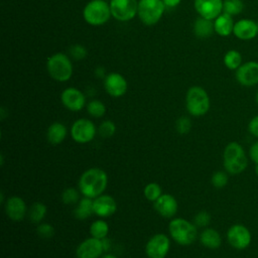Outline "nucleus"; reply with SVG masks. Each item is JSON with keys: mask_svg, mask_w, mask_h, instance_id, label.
Masks as SVG:
<instances>
[{"mask_svg": "<svg viewBox=\"0 0 258 258\" xmlns=\"http://www.w3.org/2000/svg\"><path fill=\"white\" fill-rule=\"evenodd\" d=\"M108 185L107 172L99 167L86 169L80 176L78 188L83 197L95 199L104 194Z\"/></svg>", "mask_w": 258, "mask_h": 258, "instance_id": "f257e3e1", "label": "nucleus"}, {"mask_svg": "<svg viewBox=\"0 0 258 258\" xmlns=\"http://www.w3.org/2000/svg\"><path fill=\"white\" fill-rule=\"evenodd\" d=\"M223 165L231 175L240 174L247 168L248 158L240 143L232 141L226 145L223 152Z\"/></svg>", "mask_w": 258, "mask_h": 258, "instance_id": "f03ea898", "label": "nucleus"}, {"mask_svg": "<svg viewBox=\"0 0 258 258\" xmlns=\"http://www.w3.org/2000/svg\"><path fill=\"white\" fill-rule=\"evenodd\" d=\"M197 226L183 218H174L168 224V232L171 239L181 245L188 246L198 238Z\"/></svg>", "mask_w": 258, "mask_h": 258, "instance_id": "7ed1b4c3", "label": "nucleus"}, {"mask_svg": "<svg viewBox=\"0 0 258 258\" xmlns=\"http://www.w3.org/2000/svg\"><path fill=\"white\" fill-rule=\"evenodd\" d=\"M185 107L187 112L194 117L206 115L211 107V101L207 91L200 86L190 87L186 92Z\"/></svg>", "mask_w": 258, "mask_h": 258, "instance_id": "20e7f679", "label": "nucleus"}, {"mask_svg": "<svg viewBox=\"0 0 258 258\" xmlns=\"http://www.w3.org/2000/svg\"><path fill=\"white\" fill-rule=\"evenodd\" d=\"M46 70L51 79L56 82H67L73 76V64L68 55L56 52L50 55L46 61Z\"/></svg>", "mask_w": 258, "mask_h": 258, "instance_id": "39448f33", "label": "nucleus"}, {"mask_svg": "<svg viewBox=\"0 0 258 258\" xmlns=\"http://www.w3.org/2000/svg\"><path fill=\"white\" fill-rule=\"evenodd\" d=\"M83 16L88 24L92 26H101L112 16L110 4L105 0H91L85 6Z\"/></svg>", "mask_w": 258, "mask_h": 258, "instance_id": "423d86ee", "label": "nucleus"}, {"mask_svg": "<svg viewBox=\"0 0 258 258\" xmlns=\"http://www.w3.org/2000/svg\"><path fill=\"white\" fill-rule=\"evenodd\" d=\"M165 5L162 0H139L138 17L145 25L151 26L156 24L162 17Z\"/></svg>", "mask_w": 258, "mask_h": 258, "instance_id": "0eeeda50", "label": "nucleus"}, {"mask_svg": "<svg viewBox=\"0 0 258 258\" xmlns=\"http://www.w3.org/2000/svg\"><path fill=\"white\" fill-rule=\"evenodd\" d=\"M98 129L93 121L87 118H81L76 120L70 130L71 137L73 140L79 144H86L91 142L96 134Z\"/></svg>", "mask_w": 258, "mask_h": 258, "instance_id": "6e6552de", "label": "nucleus"}, {"mask_svg": "<svg viewBox=\"0 0 258 258\" xmlns=\"http://www.w3.org/2000/svg\"><path fill=\"white\" fill-rule=\"evenodd\" d=\"M170 250V239L163 233L151 236L145 245V254L148 258H165Z\"/></svg>", "mask_w": 258, "mask_h": 258, "instance_id": "1a4fd4ad", "label": "nucleus"}, {"mask_svg": "<svg viewBox=\"0 0 258 258\" xmlns=\"http://www.w3.org/2000/svg\"><path fill=\"white\" fill-rule=\"evenodd\" d=\"M109 4L112 16L118 21H129L138 12L137 0H111Z\"/></svg>", "mask_w": 258, "mask_h": 258, "instance_id": "9d476101", "label": "nucleus"}, {"mask_svg": "<svg viewBox=\"0 0 258 258\" xmlns=\"http://www.w3.org/2000/svg\"><path fill=\"white\" fill-rule=\"evenodd\" d=\"M227 240L234 249L244 250L250 246L252 235L246 226L242 224H235L228 229Z\"/></svg>", "mask_w": 258, "mask_h": 258, "instance_id": "9b49d317", "label": "nucleus"}, {"mask_svg": "<svg viewBox=\"0 0 258 258\" xmlns=\"http://www.w3.org/2000/svg\"><path fill=\"white\" fill-rule=\"evenodd\" d=\"M237 82L245 87L258 84V61L250 60L242 63L235 73Z\"/></svg>", "mask_w": 258, "mask_h": 258, "instance_id": "f8f14e48", "label": "nucleus"}, {"mask_svg": "<svg viewBox=\"0 0 258 258\" xmlns=\"http://www.w3.org/2000/svg\"><path fill=\"white\" fill-rule=\"evenodd\" d=\"M61 104L72 112H79L86 106V97L77 88H67L60 94Z\"/></svg>", "mask_w": 258, "mask_h": 258, "instance_id": "ddd939ff", "label": "nucleus"}, {"mask_svg": "<svg viewBox=\"0 0 258 258\" xmlns=\"http://www.w3.org/2000/svg\"><path fill=\"white\" fill-rule=\"evenodd\" d=\"M104 252L102 240L90 237L78 245L76 256L77 258H100Z\"/></svg>", "mask_w": 258, "mask_h": 258, "instance_id": "4468645a", "label": "nucleus"}, {"mask_svg": "<svg viewBox=\"0 0 258 258\" xmlns=\"http://www.w3.org/2000/svg\"><path fill=\"white\" fill-rule=\"evenodd\" d=\"M196 11L201 17L215 20L223 13V0H194Z\"/></svg>", "mask_w": 258, "mask_h": 258, "instance_id": "2eb2a0df", "label": "nucleus"}, {"mask_svg": "<svg viewBox=\"0 0 258 258\" xmlns=\"http://www.w3.org/2000/svg\"><path fill=\"white\" fill-rule=\"evenodd\" d=\"M104 88L108 95L113 98L122 97L128 88L126 79L119 73H111L104 80Z\"/></svg>", "mask_w": 258, "mask_h": 258, "instance_id": "dca6fc26", "label": "nucleus"}, {"mask_svg": "<svg viewBox=\"0 0 258 258\" xmlns=\"http://www.w3.org/2000/svg\"><path fill=\"white\" fill-rule=\"evenodd\" d=\"M4 209L7 217L14 222L22 221L28 212L24 200L18 196L8 198L4 203Z\"/></svg>", "mask_w": 258, "mask_h": 258, "instance_id": "f3484780", "label": "nucleus"}, {"mask_svg": "<svg viewBox=\"0 0 258 258\" xmlns=\"http://www.w3.org/2000/svg\"><path fill=\"white\" fill-rule=\"evenodd\" d=\"M93 207L94 214L100 218L111 217L117 211V203L115 199L106 194L93 199Z\"/></svg>", "mask_w": 258, "mask_h": 258, "instance_id": "a211bd4d", "label": "nucleus"}, {"mask_svg": "<svg viewBox=\"0 0 258 258\" xmlns=\"http://www.w3.org/2000/svg\"><path fill=\"white\" fill-rule=\"evenodd\" d=\"M155 211L163 218H172L178 210V203L176 199L169 194H162L154 203Z\"/></svg>", "mask_w": 258, "mask_h": 258, "instance_id": "6ab92c4d", "label": "nucleus"}, {"mask_svg": "<svg viewBox=\"0 0 258 258\" xmlns=\"http://www.w3.org/2000/svg\"><path fill=\"white\" fill-rule=\"evenodd\" d=\"M233 33L241 40H251L258 34L257 22L251 19H240L235 22Z\"/></svg>", "mask_w": 258, "mask_h": 258, "instance_id": "aec40b11", "label": "nucleus"}, {"mask_svg": "<svg viewBox=\"0 0 258 258\" xmlns=\"http://www.w3.org/2000/svg\"><path fill=\"white\" fill-rule=\"evenodd\" d=\"M199 238L201 244L208 249H218L222 244V237L220 233L213 228H205Z\"/></svg>", "mask_w": 258, "mask_h": 258, "instance_id": "412c9836", "label": "nucleus"}, {"mask_svg": "<svg viewBox=\"0 0 258 258\" xmlns=\"http://www.w3.org/2000/svg\"><path fill=\"white\" fill-rule=\"evenodd\" d=\"M235 22L231 15L226 13H221L214 21L215 32L220 36H229L233 33Z\"/></svg>", "mask_w": 258, "mask_h": 258, "instance_id": "4be33fe9", "label": "nucleus"}, {"mask_svg": "<svg viewBox=\"0 0 258 258\" xmlns=\"http://www.w3.org/2000/svg\"><path fill=\"white\" fill-rule=\"evenodd\" d=\"M68 129L61 122L51 123L46 131V138L49 143L53 145L60 144L67 137Z\"/></svg>", "mask_w": 258, "mask_h": 258, "instance_id": "5701e85b", "label": "nucleus"}, {"mask_svg": "<svg viewBox=\"0 0 258 258\" xmlns=\"http://www.w3.org/2000/svg\"><path fill=\"white\" fill-rule=\"evenodd\" d=\"M94 214L93 199L83 197L77 203V206L74 210V216L78 220H86Z\"/></svg>", "mask_w": 258, "mask_h": 258, "instance_id": "b1692460", "label": "nucleus"}, {"mask_svg": "<svg viewBox=\"0 0 258 258\" xmlns=\"http://www.w3.org/2000/svg\"><path fill=\"white\" fill-rule=\"evenodd\" d=\"M194 31H195V34L199 37H202V38L209 37L215 31L214 22H212V20L210 19L200 16V18H198L195 22Z\"/></svg>", "mask_w": 258, "mask_h": 258, "instance_id": "393cba45", "label": "nucleus"}, {"mask_svg": "<svg viewBox=\"0 0 258 258\" xmlns=\"http://www.w3.org/2000/svg\"><path fill=\"white\" fill-rule=\"evenodd\" d=\"M46 213L47 207L41 202H35L28 209L27 216L30 222L34 224H39L45 218Z\"/></svg>", "mask_w": 258, "mask_h": 258, "instance_id": "a878e982", "label": "nucleus"}, {"mask_svg": "<svg viewBox=\"0 0 258 258\" xmlns=\"http://www.w3.org/2000/svg\"><path fill=\"white\" fill-rule=\"evenodd\" d=\"M108 233H109V225L103 219L94 221L90 226L91 237L102 240L108 236Z\"/></svg>", "mask_w": 258, "mask_h": 258, "instance_id": "bb28decb", "label": "nucleus"}, {"mask_svg": "<svg viewBox=\"0 0 258 258\" xmlns=\"http://www.w3.org/2000/svg\"><path fill=\"white\" fill-rule=\"evenodd\" d=\"M224 64L231 71H236L242 64V55L236 49L228 50L224 55Z\"/></svg>", "mask_w": 258, "mask_h": 258, "instance_id": "cd10ccee", "label": "nucleus"}, {"mask_svg": "<svg viewBox=\"0 0 258 258\" xmlns=\"http://www.w3.org/2000/svg\"><path fill=\"white\" fill-rule=\"evenodd\" d=\"M244 9V3L242 0H224L223 12L231 16L240 14Z\"/></svg>", "mask_w": 258, "mask_h": 258, "instance_id": "c85d7f7f", "label": "nucleus"}, {"mask_svg": "<svg viewBox=\"0 0 258 258\" xmlns=\"http://www.w3.org/2000/svg\"><path fill=\"white\" fill-rule=\"evenodd\" d=\"M87 112L94 118H101L106 113V106L100 100H92L87 104Z\"/></svg>", "mask_w": 258, "mask_h": 258, "instance_id": "c756f323", "label": "nucleus"}, {"mask_svg": "<svg viewBox=\"0 0 258 258\" xmlns=\"http://www.w3.org/2000/svg\"><path fill=\"white\" fill-rule=\"evenodd\" d=\"M143 195L146 200L154 203L162 195V187L157 182H149L145 185Z\"/></svg>", "mask_w": 258, "mask_h": 258, "instance_id": "7c9ffc66", "label": "nucleus"}, {"mask_svg": "<svg viewBox=\"0 0 258 258\" xmlns=\"http://www.w3.org/2000/svg\"><path fill=\"white\" fill-rule=\"evenodd\" d=\"M80 190L75 187H67L62 190L60 199L64 205H75L80 201Z\"/></svg>", "mask_w": 258, "mask_h": 258, "instance_id": "2f4dec72", "label": "nucleus"}, {"mask_svg": "<svg viewBox=\"0 0 258 258\" xmlns=\"http://www.w3.org/2000/svg\"><path fill=\"white\" fill-rule=\"evenodd\" d=\"M116 132V125L111 120L103 121L98 127V134L102 138H110Z\"/></svg>", "mask_w": 258, "mask_h": 258, "instance_id": "473e14b6", "label": "nucleus"}, {"mask_svg": "<svg viewBox=\"0 0 258 258\" xmlns=\"http://www.w3.org/2000/svg\"><path fill=\"white\" fill-rule=\"evenodd\" d=\"M229 173L225 170H218L213 173L211 177V182L214 187L216 188H223L224 186L227 185L228 180H229Z\"/></svg>", "mask_w": 258, "mask_h": 258, "instance_id": "72a5a7b5", "label": "nucleus"}, {"mask_svg": "<svg viewBox=\"0 0 258 258\" xmlns=\"http://www.w3.org/2000/svg\"><path fill=\"white\" fill-rule=\"evenodd\" d=\"M191 129V121L186 116L179 117L175 122V130L180 135L187 134Z\"/></svg>", "mask_w": 258, "mask_h": 258, "instance_id": "f704fd0d", "label": "nucleus"}, {"mask_svg": "<svg viewBox=\"0 0 258 258\" xmlns=\"http://www.w3.org/2000/svg\"><path fill=\"white\" fill-rule=\"evenodd\" d=\"M36 233L41 239H50L53 237L54 228L48 223H39L36 227Z\"/></svg>", "mask_w": 258, "mask_h": 258, "instance_id": "c9c22d12", "label": "nucleus"}, {"mask_svg": "<svg viewBox=\"0 0 258 258\" xmlns=\"http://www.w3.org/2000/svg\"><path fill=\"white\" fill-rule=\"evenodd\" d=\"M211 214L207 211H200L199 213L196 214L195 218H194V224L197 227H201V228H205L207 227L210 223H211Z\"/></svg>", "mask_w": 258, "mask_h": 258, "instance_id": "e433bc0d", "label": "nucleus"}, {"mask_svg": "<svg viewBox=\"0 0 258 258\" xmlns=\"http://www.w3.org/2000/svg\"><path fill=\"white\" fill-rule=\"evenodd\" d=\"M70 53L75 59H83L87 55V50L83 45L76 44L71 47Z\"/></svg>", "mask_w": 258, "mask_h": 258, "instance_id": "4c0bfd02", "label": "nucleus"}, {"mask_svg": "<svg viewBox=\"0 0 258 258\" xmlns=\"http://www.w3.org/2000/svg\"><path fill=\"white\" fill-rule=\"evenodd\" d=\"M248 131L255 137H258V115L254 116L248 123Z\"/></svg>", "mask_w": 258, "mask_h": 258, "instance_id": "58836bf2", "label": "nucleus"}, {"mask_svg": "<svg viewBox=\"0 0 258 258\" xmlns=\"http://www.w3.org/2000/svg\"><path fill=\"white\" fill-rule=\"evenodd\" d=\"M249 156L251 160L257 165L258 164V140L251 145L249 149Z\"/></svg>", "mask_w": 258, "mask_h": 258, "instance_id": "ea45409f", "label": "nucleus"}, {"mask_svg": "<svg viewBox=\"0 0 258 258\" xmlns=\"http://www.w3.org/2000/svg\"><path fill=\"white\" fill-rule=\"evenodd\" d=\"M165 7H168V8H173L175 6H177L181 0H162Z\"/></svg>", "mask_w": 258, "mask_h": 258, "instance_id": "a19ab883", "label": "nucleus"}, {"mask_svg": "<svg viewBox=\"0 0 258 258\" xmlns=\"http://www.w3.org/2000/svg\"><path fill=\"white\" fill-rule=\"evenodd\" d=\"M102 244H103L105 252H107V251H109L111 249V240L108 237L102 239Z\"/></svg>", "mask_w": 258, "mask_h": 258, "instance_id": "79ce46f5", "label": "nucleus"}, {"mask_svg": "<svg viewBox=\"0 0 258 258\" xmlns=\"http://www.w3.org/2000/svg\"><path fill=\"white\" fill-rule=\"evenodd\" d=\"M100 258H118V257L115 256V255H113V254H110V253H105V254H103Z\"/></svg>", "mask_w": 258, "mask_h": 258, "instance_id": "37998d69", "label": "nucleus"}, {"mask_svg": "<svg viewBox=\"0 0 258 258\" xmlns=\"http://www.w3.org/2000/svg\"><path fill=\"white\" fill-rule=\"evenodd\" d=\"M255 171H256V173H257V175H258V164H257L256 167H255Z\"/></svg>", "mask_w": 258, "mask_h": 258, "instance_id": "c03bdc74", "label": "nucleus"}, {"mask_svg": "<svg viewBox=\"0 0 258 258\" xmlns=\"http://www.w3.org/2000/svg\"><path fill=\"white\" fill-rule=\"evenodd\" d=\"M256 102H257V104H258V92H257V94H256Z\"/></svg>", "mask_w": 258, "mask_h": 258, "instance_id": "a18cd8bd", "label": "nucleus"}, {"mask_svg": "<svg viewBox=\"0 0 258 258\" xmlns=\"http://www.w3.org/2000/svg\"><path fill=\"white\" fill-rule=\"evenodd\" d=\"M257 26H258V23H257Z\"/></svg>", "mask_w": 258, "mask_h": 258, "instance_id": "49530a36", "label": "nucleus"}]
</instances>
